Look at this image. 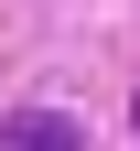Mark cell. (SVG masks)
<instances>
[{"label":"cell","instance_id":"obj_2","mask_svg":"<svg viewBox=\"0 0 140 151\" xmlns=\"http://www.w3.org/2000/svg\"><path fill=\"white\" fill-rule=\"evenodd\" d=\"M129 129H140V97H129Z\"/></svg>","mask_w":140,"mask_h":151},{"label":"cell","instance_id":"obj_1","mask_svg":"<svg viewBox=\"0 0 140 151\" xmlns=\"http://www.w3.org/2000/svg\"><path fill=\"white\" fill-rule=\"evenodd\" d=\"M0 151H75V119L65 108H22V119H0Z\"/></svg>","mask_w":140,"mask_h":151}]
</instances>
